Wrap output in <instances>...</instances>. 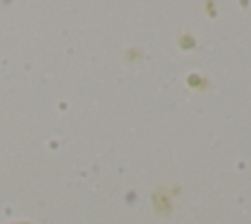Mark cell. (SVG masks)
Instances as JSON below:
<instances>
[{
  "label": "cell",
  "instance_id": "obj_1",
  "mask_svg": "<svg viewBox=\"0 0 251 224\" xmlns=\"http://www.w3.org/2000/svg\"><path fill=\"white\" fill-rule=\"evenodd\" d=\"M12 224H31V222H27V220H22V222H12Z\"/></svg>",
  "mask_w": 251,
  "mask_h": 224
}]
</instances>
